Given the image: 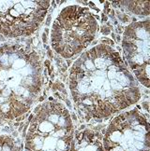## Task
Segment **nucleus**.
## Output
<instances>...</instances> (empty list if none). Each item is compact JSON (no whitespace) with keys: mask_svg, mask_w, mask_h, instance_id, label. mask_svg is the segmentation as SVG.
I'll use <instances>...</instances> for the list:
<instances>
[{"mask_svg":"<svg viewBox=\"0 0 150 151\" xmlns=\"http://www.w3.org/2000/svg\"><path fill=\"white\" fill-rule=\"evenodd\" d=\"M122 47L128 65L135 78L149 87L150 25L149 20L132 24L124 32Z\"/></svg>","mask_w":150,"mask_h":151,"instance_id":"nucleus-6","label":"nucleus"},{"mask_svg":"<svg viewBox=\"0 0 150 151\" xmlns=\"http://www.w3.org/2000/svg\"><path fill=\"white\" fill-rule=\"evenodd\" d=\"M102 145L104 151H149L148 116L140 108L115 116L103 132Z\"/></svg>","mask_w":150,"mask_h":151,"instance_id":"nucleus-4","label":"nucleus"},{"mask_svg":"<svg viewBox=\"0 0 150 151\" xmlns=\"http://www.w3.org/2000/svg\"><path fill=\"white\" fill-rule=\"evenodd\" d=\"M140 83L117 50L100 44L75 61L70 88L76 106L90 118L104 119L141 99Z\"/></svg>","mask_w":150,"mask_h":151,"instance_id":"nucleus-1","label":"nucleus"},{"mask_svg":"<svg viewBox=\"0 0 150 151\" xmlns=\"http://www.w3.org/2000/svg\"><path fill=\"white\" fill-rule=\"evenodd\" d=\"M53 100L38 106L37 114L29 118L25 151H70L75 136L71 115Z\"/></svg>","mask_w":150,"mask_h":151,"instance_id":"nucleus-2","label":"nucleus"},{"mask_svg":"<svg viewBox=\"0 0 150 151\" xmlns=\"http://www.w3.org/2000/svg\"><path fill=\"white\" fill-rule=\"evenodd\" d=\"M99 24L90 9L73 5L62 9L52 28L53 49L64 58H71L90 45Z\"/></svg>","mask_w":150,"mask_h":151,"instance_id":"nucleus-3","label":"nucleus"},{"mask_svg":"<svg viewBox=\"0 0 150 151\" xmlns=\"http://www.w3.org/2000/svg\"><path fill=\"white\" fill-rule=\"evenodd\" d=\"M70 151H104L101 133L86 128L74 136Z\"/></svg>","mask_w":150,"mask_h":151,"instance_id":"nucleus-7","label":"nucleus"},{"mask_svg":"<svg viewBox=\"0 0 150 151\" xmlns=\"http://www.w3.org/2000/svg\"><path fill=\"white\" fill-rule=\"evenodd\" d=\"M49 1H0V33L9 37L29 36L39 28Z\"/></svg>","mask_w":150,"mask_h":151,"instance_id":"nucleus-5","label":"nucleus"}]
</instances>
